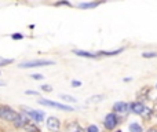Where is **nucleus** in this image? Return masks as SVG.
<instances>
[{
	"label": "nucleus",
	"instance_id": "nucleus-30",
	"mask_svg": "<svg viewBox=\"0 0 157 132\" xmlns=\"http://www.w3.org/2000/svg\"><path fill=\"white\" fill-rule=\"evenodd\" d=\"M156 89H157V85H156Z\"/></svg>",
	"mask_w": 157,
	"mask_h": 132
},
{
	"label": "nucleus",
	"instance_id": "nucleus-28",
	"mask_svg": "<svg viewBox=\"0 0 157 132\" xmlns=\"http://www.w3.org/2000/svg\"><path fill=\"white\" fill-rule=\"evenodd\" d=\"M147 132H157V130H149Z\"/></svg>",
	"mask_w": 157,
	"mask_h": 132
},
{
	"label": "nucleus",
	"instance_id": "nucleus-2",
	"mask_svg": "<svg viewBox=\"0 0 157 132\" xmlns=\"http://www.w3.org/2000/svg\"><path fill=\"white\" fill-rule=\"evenodd\" d=\"M17 116H18V111H15L13 107H10V106H0V119L2 120L14 123Z\"/></svg>",
	"mask_w": 157,
	"mask_h": 132
},
{
	"label": "nucleus",
	"instance_id": "nucleus-14",
	"mask_svg": "<svg viewBox=\"0 0 157 132\" xmlns=\"http://www.w3.org/2000/svg\"><path fill=\"white\" fill-rule=\"evenodd\" d=\"M128 130H130V132H144L142 125H139L138 123H131L130 127H128Z\"/></svg>",
	"mask_w": 157,
	"mask_h": 132
},
{
	"label": "nucleus",
	"instance_id": "nucleus-3",
	"mask_svg": "<svg viewBox=\"0 0 157 132\" xmlns=\"http://www.w3.org/2000/svg\"><path fill=\"white\" fill-rule=\"evenodd\" d=\"M39 105H43V106H48V107H54V109H59V110H65V111H73L75 109L72 106H68V105H63V103H58V102H54V100H50V99H41L37 100Z\"/></svg>",
	"mask_w": 157,
	"mask_h": 132
},
{
	"label": "nucleus",
	"instance_id": "nucleus-24",
	"mask_svg": "<svg viewBox=\"0 0 157 132\" xmlns=\"http://www.w3.org/2000/svg\"><path fill=\"white\" fill-rule=\"evenodd\" d=\"M25 94L26 95H39L37 91H25Z\"/></svg>",
	"mask_w": 157,
	"mask_h": 132
},
{
	"label": "nucleus",
	"instance_id": "nucleus-12",
	"mask_svg": "<svg viewBox=\"0 0 157 132\" xmlns=\"http://www.w3.org/2000/svg\"><path fill=\"white\" fill-rule=\"evenodd\" d=\"M65 132H86V131H84L77 123H72V124H69L68 127H66Z\"/></svg>",
	"mask_w": 157,
	"mask_h": 132
},
{
	"label": "nucleus",
	"instance_id": "nucleus-21",
	"mask_svg": "<svg viewBox=\"0 0 157 132\" xmlns=\"http://www.w3.org/2000/svg\"><path fill=\"white\" fill-rule=\"evenodd\" d=\"M86 132H99V128H98L97 125H90L86 130Z\"/></svg>",
	"mask_w": 157,
	"mask_h": 132
},
{
	"label": "nucleus",
	"instance_id": "nucleus-15",
	"mask_svg": "<svg viewBox=\"0 0 157 132\" xmlns=\"http://www.w3.org/2000/svg\"><path fill=\"white\" fill-rule=\"evenodd\" d=\"M59 99L65 100V102H69V103H76L77 99L75 96H71V95H66V94H59Z\"/></svg>",
	"mask_w": 157,
	"mask_h": 132
},
{
	"label": "nucleus",
	"instance_id": "nucleus-22",
	"mask_svg": "<svg viewBox=\"0 0 157 132\" xmlns=\"http://www.w3.org/2000/svg\"><path fill=\"white\" fill-rule=\"evenodd\" d=\"M30 77H32L33 80H43L44 76H43V74H39V73H35V74H32Z\"/></svg>",
	"mask_w": 157,
	"mask_h": 132
},
{
	"label": "nucleus",
	"instance_id": "nucleus-19",
	"mask_svg": "<svg viewBox=\"0 0 157 132\" xmlns=\"http://www.w3.org/2000/svg\"><path fill=\"white\" fill-rule=\"evenodd\" d=\"M11 39H13V40H22L24 35H22V33H14V35H11Z\"/></svg>",
	"mask_w": 157,
	"mask_h": 132
},
{
	"label": "nucleus",
	"instance_id": "nucleus-18",
	"mask_svg": "<svg viewBox=\"0 0 157 132\" xmlns=\"http://www.w3.org/2000/svg\"><path fill=\"white\" fill-rule=\"evenodd\" d=\"M14 62V59H10V58H0V67L2 66H7L11 65Z\"/></svg>",
	"mask_w": 157,
	"mask_h": 132
},
{
	"label": "nucleus",
	"instance_id": "nucleus-4",
	"mask_svg": "<svg viewBox=\"0 0 157 132\" xmlns=\"http://www.w3.org/2000/svg\"><path fill=\"white\" fill-rule=\"evenodd\" d=\"M24 110V114L33 120L35 123H41L44 120V113L43 111H39V110H35V109H30V107H22Z\"/></svg>",
	"mask_w": 157,
	"mask_h": 132
},
{
	"label": "nucleus",
	"instance_id": "nucleus-17",
	"mask_svg": "<svg viewBox=\"0 0 157 132\" xmlns=\"http://www.w3.org/2000/svg\"><path fill=\"white\" fill-rule=\"evenodd\" d=\"M99 6V3H78L77 4V7L78 8H95V7H98Z\"/></svg>",
	"mask_w": 157,
	"mask_h": 132
},
{
	"label": "nucleus",
	"instance_id": "nucleus-5",
	"mask_svg": "<svg viewBox=\"0 0 157 132\" xmlns=\"http://www.w3.org/2000/svg\"><path fill=\"white\" fill-rule=\"evenodd\" d=\"M119 123V119H117V114L116 113H109L106 114L105 120H103V125H105L106 130H114Z\"/></svg>",
	"mask_w": 157,
	"mask_h": 132
},
{
	"label": "nucleus",
	"instance_id": "nucleus-9",
	"mask_svg": "<svg viewBox=\"0 0 157 132\" xmlns=\"http://www.w3.org/2000/svg\"><path fill=\"white\" fill-rule=\"evenodd\" d=\"M128 107H130V105H128L127 102H116L113 105V110L116 111V113H125V111L128 110Z\"/></svg>",
	"mask_w": 157,
	"mask_h": 132
},
{
	"label": "nucleus",
	"instance_id": "nucleus-26",
	"mask_svg": "<svg viewBox=\"0 0 157 132\" xmlns=\"http://www.w3.org/2000/svg\"><path fill=\"white\" fill-rule=\"evenodd\" d=\"M63 4L71 6V3H68V2H59V3H55V6H63Z\"/></svg>",
	"mask_w": 157,
	"mask_h": 132
},
{
	"label": "nucleus",
	"instance_id": "nucleus-1",
	"mask_svg": "<svg viewBox=\"0 0 157 132\" xmlns=\"http://www.w3.org/2000/svg\"><path fill=\"white\" fill-rule=\"evenodd\" d=\"M55 65L54 61L51 59H32V61H25L18 65L19 69H32V67H41V66H48Z\"/></svg>",
	"mask_w": 157,
	"mask_h": 132
},
{
	"label": "nucleus",
	"instance_id": "nucleus-8",
	"mask_svg": "<svg viewBox=\"0 0 157 132\" xmlns=\"http://www.w3.org/2000/svg\"><path fill=\"white\" fill-rule=\"evenodd\" d=\"M29 123V120H28V117L25 116L24 113H18V116H17V119L14 120V127L15 128H24L25 125Z\"/></svg>",
	"mask_w": 157,
	"mask_h": 132
},
{
	"label": "nucleus",
	"instance_id": "nucleus-16",
	"mask_svg": "<svg viewBox=\"0 0 157 132\" xmlns=\"http://www.w3.org/2000/svg\"><path fill=\"white\" fill-rule=\"evenodd\" d=\"M24 128H25V131H26V132H40V130L37 128V125H35L33 123H30V121L28 123Z\"/></svg>",
	"mask_w": 157,
	"mask_h": 132
},
{
	"label": "nucleus",
	"instance_id": "nucleus-13",
	"mask_svg": "<svg viewBox=\"0 0 157 132\" xmlns=\"http://www.w3.org/2000/svg\"><path fill=\"white\" fill-rule=\"evenodd\" d=\"M124 51L123 48H119V50H114V51H99L97 55H106V57H113V55H119Z\"/></svg>",
	"mask_w": 157,
	"mask_h": 132
},
{
	"label": "nucleus",
	"instance_id": "nucleus-11",
	"mask_svg": "<svg viewBox=\"0 0 157 132\" xmlns=\"http://www.w3.org/2000/svg\"><path fill=\"white\" fill-rule=\"evenodd\" d=\"M75 54L81 58H97L98 57L97 54H92V52H88V51H83V50H76Z\"/></svg>",
	"mask_w": 157,
	"mask_h": 132
},
{
	"label": "nucleus",
	"instance_id": "nucleus-27",
	"mask_svg": "<svg viewBox=\"0 0 157 132\" xmlns=\"http://www.w3.org/2000/svg\"><path fill=\"white\" fill-rule=\"evenodd\" d=\"M4 85H6L4 81H0V87H4Z\"/></svg>",
	"mask_w": 157,
	"mask_h": 132
},
{
	"label": "nucleus",
	"instance_id": "nucleus-29",
	"mask_svg": "<svg viewBox=\"0 0 157 132\" xmlns=\"http://www.w3.org/2000/svg\"><path fill=\"white\" fill-rule=\"evenodd\" d=\"M0 76H2V72H0Z\"/></svg>",
	"mask_w": 157,
	"mask_h": 132
},
{
	"label": "nucleus",
	"instance_id": "nucleus-10",
	"mask_svg": "<svg viewBox=\"0 0 157 132\" xmlns=\"http://www.w3.org/2000/svg\"><path fill=\"white\" fill-rule=\"evenodd\" d=\"M105 99L103 95H94V96H90L88 99L86 100V105H95V103H99Z\"/></svg>",
	"mask_w": 157,
	"mask_h": 132
},
{
	"label": "nucleus",
	"instance_id": "nucleus-7",
	"mask_svg": "<svg viewBox=\"0 0 157 132\" xmlns=\"http://www.w3.org/2000/svg\"><path fill=\"white\" fill-rule=\"evenodd\" d=\"M46 125H47V130L50 132H59L61 130V121L57 119V117H48L46 121Z\"/></svg>",
	"mask_w": 157,
	"mask_h": 132
},
{
	"label": "nucleus",
	"instance_id": "nucleus-6",
	"mask_svg": "<svg viewBox=\"0 0 157 132\" xmlns=\"http://www.w3.org/2000/svg\"><path fill=\"white\" fill-rule=\"evenodd\" d=\"M130 109H131V111H132V113L141 114V116H146L147 111L150 113V110H149V109H147L142 102H134V103H131V105H130Z\"/></svg>",
	"mask_w": 157,
	"mask_h": 132
},
{
	"label": "nucleus",
	"instance_id": "nucleus-23",
	"mask_svg": "<svg viewBox=\"0 0 157 132\" xmlns=\"http://www.w3.org/2000/svg\"><path fill=\"white\" fill-rule=\"evenodd\" d=\"M40 88L43 89L44 92H51V91H52V87H51V85H41Z\"/></svg>",
	"mask_w": 157,
	"mask_h": 132
},
{
	"label": "nucleus",
	"instance_id": "nucleus-25",
	"mask_svg": "<svg viewBox=\"0 0 157 132\" xmlns=\"http://www.w3.org/2000/svg\"><path fill=\"white\" fill-rule=\"evenodd\" d=\"M72 85H73V87H80V85H81V83H80V81L73 80V81H72Z\"/></svg>",
	"mask_w": 157,
	"mask_h": 132
},
{
	"label": "nucleus",
	"instance_id": "nucleus-20",
	"mask_svg": "<svg viewBox=\"0 0 157 132\" xmlns=\"http://www.w3.org/2000/svg\"><path fill=\"white\" fill-rule=\"evenodd\" d=\"M144 58H156L157 57V52H144L142 54Z\"/></svg>",
	"mask_w": 157,
	"mask_h": 132
}]
</instances>
